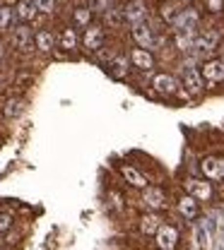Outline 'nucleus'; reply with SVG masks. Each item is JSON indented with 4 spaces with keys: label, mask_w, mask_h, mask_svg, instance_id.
Here are the masks:
<instances>
[{
    "label": "nucleus",
    "mask_w": 224,
    "mask_h": 250,
    "mask_svg": "<svg viewBox=\"0 0 224 250\" xmlns=\"http://www.w3.org/2000/svg\"><path fill=\"white\" fill-rule=\"evenodd\" d=\"M171 27H174L176 31H188V34H195V29H198V12H195L193 7L179 10V12H176V17H174V22H171Z\"/></svg>",
    "instance_id": "nucleus-1"
},
{
    "label": "nucleus",
    "mask_w": 224,
    "mask_h": 250,
    "mask_svg": "<svg viewBox=\"0 0 224 250\" xmlns=\"http://www.w3.org/2000/svg\"><path fill=\"white\" fill-rule=\"evenodd\" d=\"M200 171L207 181H222L224 178V159L220 156H205L200 161Z\"/></svg>",
    "instance_id": "nucleus-2"
},
{
    "label": "nucleus",
    "mask_w": 224,
    "mask_h": 250,
    "mask_svg": "<svg viewBox=\"0 0 224 250\" xmlns=\"http://www.w3.org/2000/svg\"><path fill=\"white\" fill-rule=\"evenodd\" d=\"M123 20L128 24H140L147 20V2L145 0H130L123 10Z\"/></svg>",
    "instance_id": "nucleus-3"
},
{
    "label": "nucleus",
    "mask_w": 224,
    "mask_h": 250,
    "mask_svg": "<svg viewBox=\"0 0 224 250\" xmlns=\"http://www.w3.org/2000/svg\"><path fill=\"white\" fill-rule=\"evenodd\" d=\"M183 87H186L188 94H193V96H198V94L202 92L205 82H202V75H200L198 67H193V65H186V67H183Z\"/></svg>",
    "instance_id": "nucleus-4"
},
{
    "label": "nucleus",
    "mask_w": 224,
    "mask_h": 250,
    "mask_svg": "<svg viewBox=\"0 0 224 250\" xmlns=\"http://www.w3.org/2000/svg\"><path fill=\"white\" fill-rule=\"evenodd\" d=\"M12 43H15V48H17V51H32V48H34V34H32V29H29L27 24L15 27V31H12Z\"/></svg>",
    "instance_id": "nucleus-5"
},
{
    "label": "nucleus",
    "mask_w": 224,
    "mask_h": 250,
    "mask_svg": "<svg viewBox=\"0 0 224 250\" xmlns=\"http://www.w3.org/2000/svg\"><path fill=\"white\" fill-rule=\"evenodd\" d=\"M104 43V29L99 24H90L85 27V34H82V46L87 51H99Z\"/></svg>",
    "instance_id": "nucleus-6"
},
{
    "label": "nucleus",
    "mask_w": 224,
    "mask_h": 250,
    "mask_svg": "<svg viewBox=\"0 0 224 250\" xmlns=\"http://www.w3.org/2000/svg\"><path fill=\"white\" fill-rule=\"evenodd\" d=\"M155 236H157V248L159 250H174L179 243V231L174 226H159Z\"/></svg>",
    "instance_id": "nucleus-7"
},
{
    "label": "nucleus",
    "mask_w": 224,
    "mask_h": 250,
    "mask_svg": "<svg viewBox=\"0 0 224 250\" xmlns=\"http://www.w3.org/2000/svg\"><path fill=\"white\" fill-rule=\"evenodd\" d=\"M133 39H135L145 51H150V48H152V43H155V34H152V29H150V24H147V22L133 24Z\"/></svg>",
    "instance_id": "nucleus-8"
},
{
    "label": "nucleus",
    "mask_w": 224,
    "mask_h": 250,
    "mask_svg": "<svg viewBox=\"0 0 224 250\" xmlns=\"http://www.w3.org/2000/svg\"><path fill=\"white\" fill-rule=\"evenodd\" d=\"M193 48L200 51V53H212L217 48V34L215 31H205V34H198L193 39Z\"/></svg>",
    "instance_id": "nucleus-9"
},
{
    "label": "nucleus",
    "mask_w": 224,
    "mask_h": 250,
    "mask_svg": "<svg viewBox=\"0 0 224 250\" xmlns=\"http://www.w3.org/2000/svg\"><path fill=\"white\" fill-rule=\"evenodd\" d=\"M130 62H133V67L145 70V72H150V70L155 67V58H152V53H150V51H145V48H135V51L130 53Z\"/></svg>",
    "instance_id": "nucleus-10"
},
{
    "label": "nucleus",
    "mask_w": 224,
    "mask_h": 250,
    "mask_svg": "<svg viewBox=\"0 0 224 250\" xmlns=\"http://www.w3.org/2000/svg\"><path fill=\"white\" fill-rule=\"evenodd\" d=\"M12 12H15V20H20L22 24H27V22H32L34 17H36V5H34V0H20Z\"/></svg>",
    "instance_id": "nucleus-11"
},
{
    "label": "nucleus",
    "mask_w": 224,
    "mask_h": 250,
    "mask_svg": "<svg viewBox=\"0 0 224 250\" xmlns=\"http://www.w3.org/2000/svg\"><path fill=\"white\" fill-rule=\"evenodd\" d=\"M186 188H188L191 197H195V200H210V197H212V186H210L207 181L191 178V181L186 183Z\"/></svg>",
    "instance_id": "nucleus-12"
},
{
    "label": "nucleus",
    "mask_w": 224,
    "mask_h": 250,
    "mask_svg": "<svg viewBox=\"0 0 224 250\" xmlns=\"http://www.w3.org/2000/svg\"><path fill=\"white\" fill-rule=\"evenodd\" d=\"M195 248L198 250H212L215 248V233L205 229L202 224L195 226Z\"/></svg>",
    "instance_id": "nucleus-13"
},
{
    "label": "nucleus",
    "mask_w": 224,
    "mask_h": 250,
    "mask_svg": "<svg viewBox=\"0 0 224 250\" xmlns=\"http://www.w3.org/2000/svg\"><path fill=\"white\" fill-rule=\"evenodd\" d=\"M202 80H207V82H222L224 80V65L222 61H210L202 65Z\"/></svg>",
    "instance_id": "nucleus-14"
},
{
    "label": "nucleus",
    "mask_w": 224,
    "mask_h": 250,
    "mask_svg": "<svg viewBox=\"0 0 224 250\" xmlns=\"http://www.w3.org/2000/svg\"><path fill=\"white\" fill-rule=\"evenodd\" d=\"M53 46H56V36L48 29H41L34 34V48H39L41 53H51Z\"/></svg>",
    "instance_id": "nucleus-15"
},
{
    "label": "nucleus",
    "mask_w": 224,
    "mask_h": 250,
    "mask_svg": "<svg viewBox=\"0 0 224 250\" xmlns=\"http://www.w3.org/2000/svg\"><path fill=\"white\" fill-rule=\"evenodd\" d=\"M152 87L157 89L159 94H166V96H171V94H176V80L171 77V75H157L155 80H152Z\"/></svg>",
    "instance_id": "nucleus-16"
},
{
    "label": "nucleus",
    "mask_w": 224,
    "mask_h": 250,
    "mask_svg": "<svg viewBox=\"0 0 224 250\" xmlns=\"http://www.w3.org/2000/svg\"><path fill=\"white\" fill-rule=\"evenodd\" d=\"M109 75L113 77V80H123L126 75H128V58L126 56H116L113 61L109 62Z\"/></svg>",
    "instance_id": "nucleus-17"
},
{
    "label": "nucleus",
    "mask_w": 224,
    "mask_h": 250,
    "mask_svg": "<svg viewBox=\"0 0 224 250\" xmlns=\"http://www.w3.org/2000/svg\"><path fill=\"white\" fill-rule=\"evenodd\" d=\"M145 202H147V207H152V209H161V207L166 205V195H164L161 188H147V190H145Z\"/></svg>",
    "instance_id": "nucleus-18"
},
{
    "label": "nucleus",
    "mask_w": 224,
    "mask_h": 250,
    "mask_svg": "<svg viewBox=\"0 0 224 250\" xmlns=\"http://www.w3.org/2000/svg\"><path fill=\"white\" fill-rule=\"evenodd\" d=\"M121 173H123V178H126L133 188H145L147 186L145 176H142L137 168H133V166H121Z\"/></svg>",
    "instance_id": "nucleus-19"
},
{
    "label": "nucleus",
    "mask_w": 224,
    "mask_h": 250,
    "mask_svg": "<svg viewBox=\"0 0 224 250\" xmlns=\"http://www.w3.org/2000/svg\"><path fill=\"white\" fill-rule=\"evenodd\" d=\"M179 212H181L186 219H195L198 217V200L191 197V195L181 197V200H179Z\"/></svg>",
    "instance_id": "nucleus-20"
},
{
    "label": "nucleus",
    "mask_w": 224,
    "mask_h": 250,
    "mask_svg": "<svg viewBox=\"0 0 224 250\" xmlns=\"http://www.w3.org/2000/svg\"><path fill=\"white\" fill-rule=\"evenodd\" d=\"M2 113H5V118H20V116L24 113V101H22V99H10V101H5Z\"/></svg>",
    "instance_id": "nucleus-21"
},
{
    "label": "nucleus",
    "mask_w": 224,
    "mask_h": 250,
    "mask_svg": "<svg viewBox=\"0 0 224 250\" xmlns=\"http://www.w3.org/2000/svg\"><path fill=\"white\" fill-rule=\"evenodd\" d=\"M92 17H94V12L90 7H75L72 10V22L77 27H90L92 24Z\"/></svg>",
    "instance_id": "nucleus-22"
},
{
    "label": "nucleus",
    "mask_w": 224,
    "mask_h": 250,
    "mask_svg": "<svg viewBox=\"0 0 224 250\" xmlns=\"http://www.w3.org/2000/svg\"><path fill=\"white\" fill-rule=\"evenodd\" d=\"M77 31L72 29V27H67V29H63V34H61V48L63 51H75L77 48Z\"/></svg>",
    "instance_id": "nucleus-23"
},
{
    "label": "nucleus",
    "mask_w": 224,
    "mask_h": 250,
    "mask_svg": "<svg viewBox=\"0 0 224 250\" xmlns=\"http://www.w3.org/2000/svg\"><path fill=\"white\" fill-rule=\"evenodd\" d=\"M193 39H195V34H188V31H176V48L179 51H183V53H188L193 51Z\"/></svg>",
    "instance_id": "nucleus-24"
},
{
    "label": "nucleus",
    "mask_w": 224,
    "mask_h": 250,
    "mask_svg": "<svg viewBox=\"0 0 224 250\" xmlns=\"http://www.w3.org/2000/svg\"><path fill=\"white\" fill-rule=\"evenodd\" d=\"M159 217L157 214H145L142 217V224H140V229H142V233H157V229H159Z\"/></svg>",
    "instance_id": "nucleus-25"
},
{
    "label": "nucleus",
    "mask_w": 224,
    "mask_h": 250,
    "mask_svg": "<svg viewBox=\"0 0 224 250\" xmlns=\"http://www.w3.org/2000/svg\"><path fill=\"white\" fill-rule=\"evenodd\" d=\"M12 20H15V12H12V7H7V5H0V31L10 29Z\"/></svg>",
    "instance_id": "nucleus-26"
},
{
    "label": "nucleus",
    "mask_w": 224,
    "mask_h": 250,
    "mask_svg": "<svg viewBox=\"0 0 224 250\" xmlns=\"http://www.w3.org/2000/svg\"><path fill=\"white\" fill-rule=\"evenodd\" d=\"M36 5V12H44V15H51L56 10V0H34Z\"/></svg>",
    "instance_id": "nucleus-27"
},
{
    "label": "nucleus",
    "mask_w": 224,
    "mask_h": 250,
    "mask_svg": "<svg viewBox=\"0 0 224 250\" xmlns=\"http://www.w3.org/2000/svg\"><path fill=\"white\" fill-rule=\"evenodd\" d=\"M87 7H90L92 12H99V15H101V12H106V10L111 7V0H90Z\"/></svg>",
    "instance_id": "nucleus-28"
},
{
    "label": "nucleus",
    "mask_w": 224,
    "mask_h": 250,
    "mask_svg": "<svg viewBox=\"0 0 224 250\" xmlns=\"http://www.w3.org/2000/svg\"><path fill=\"white\" fill-rule=\"evenodd\" d=\"M12 229V214L10 212H0V236H5Z\"/></svg>",
    "instance_id": "nucleus-29"
},
{
    "label": "nucleus",
    "mask_w": 224,
    "mask_h": 250,
    "mask_svg": "<svg viewBox=\"0 0 224 250\" xmlns=\"http://www.w3.org/2000/svg\"><path fill=\"white\" fill-rule=\"evenodd\" d=\"M205 7H207L212 15H217V12L224 10V0H205Z\"/></svg>",
    "instance_id": "nucleus-30"
},
{
    "label": "nucleus",
    "mask_w": 224,
    "mask_h": 250,
    "mask_svg": "<svg viewBox=\"0 0 224 250\" xmlns=\"http://www.w3.org/2000/svg\"><path fill=\"white\" fill-rule=\"evenodd\" d=\"M161 17H164V20H169V22H174V17H176L174 7H171V5H164V7H161Z\"/></svg>",
    "instance_id": "nucleus-31"
},
{
    "label": "nucleus",
    "mask_w": 224,
    "mask_h": 250,
    "mask_svg": "<svg viewBox=\"0 0 224 250\" xmlns=\"http://www.w3.org/2000/svg\"><path fill=\"white\" fill-rule=\"evenodd\" d=\"M2 56H5V43L0 41V61H2Z\"/></svg>",
    "instance_id": "nucleus-32"
},
{
    "label": "nucleus",
    "mask_w": 224,
    "mask_h": 250,
    "mask_svg": "<svg viewBox=\"0 0 224 250\" xmlns=\"http://www.w3.org/2000/svg\"><path fill=\"white\" fill-rule=\"evenodd\" d=\"M220 61H222V65H224V56H222V58H220Z\"/></svg>",
    "instance_id": "nucleus-33"
},
{
    "label": "nucleus",
    "mask_w": 224,
    "mask_h": 250,
    "mask_svg": "<svg viewBox=\"0 0 224 250\" xmlns=\"http://www.w3.org/2000/svg\"><path fill=\"white\" fill-rule=\"evenodd\" d=\"M0 250H5V248H0Z\"/></svg>",
    "instance_id": "nucleus-34"
}]
</instances>
